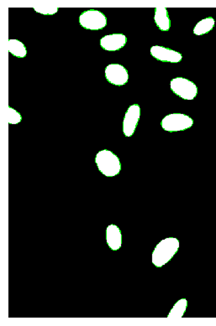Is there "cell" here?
I'll return each mask as SVG.
<instances>
[{
    "label": "cell",
    "instance_id": "cell-1",
    "mask_svg": "<svg viewBox=\"0 0 216 326\" xmlns=\"http://www.w3.org/2000/svg\"><path fill=\"white\" fill-rule=\"evenodd\" d=\"M179 246V241L176 238H166L162 240L156 246L152 255L153 265L157 268L166 265L177 253Z\"/></svg>",
    "mask_w": 216,
    "mask_h": 326
},
{
    "label": "cell",
    "instance_id": "cell-2",
    "mask_svg": "<svg viewBox=\"0 0 216 326\" xmlns=\"http://www.w3.org/2000/svg\"><path fill=\"white\" fill-rule=\"evenodd\" d=\"M98 169L106 177H114L119 174L121 164L119 158L110 150H104L98 152L95 157Z\"/></svg>",
    "mask_w": 216,
    "mask_h": 326
},
{
    "label": "cell",
    "instance_id": "cell-3",
    "mask_svg": "<svg viewBox=\"0 0 216 326\" xmlns=\"http://www.w3.org/2000/svg\"><path fill=\"white\" fill-rule=\"evenodd\" d=\"M194 124V120L185 114H172L166 115L161 122V126L166 132H178L189 129Z\"/></svg>",
    "mask_w": 216,
    "mask_h": 326
},
{
    "label": "cell",
    "instance_id": "cell-4",
    "mask_svg": "<svg viewBox=\"0 0 216 326\" xmlns=\"http://www.w3.org/2000/svg\"><path fill=\"white\" fill-rule=\"evenodd\" d=\"M79 24L86 30L100 31L107 25V18L102 12L90 9L81 14Z\"/></svg>",
    "mask_w": 216,
    "mask_h": 326
},
{
    "label": "cell",
    "instance_id": "cell-5",
    "mask_svg": "<svg viewBox=\"0 0 216 326\" xmlns=\"http://www.w3.org/2000/svg\"><path fill=\"white\" fill-rule=\"evenodd\" d=\"M170 88L177 97L184 100H193L198 95V87L186 78H176L170 82Z\"/></svg>",
    "mask_w": 216,
    "mask_h": 326
},
{
    "label": "cell",
    "instance_id": "cell-6",
    "mask_svg": "<svg viewBox=\"0 0 216 326\" xmlns=\"http://www.w3.org/2000/svg\"><path fill=\"white\" fill-rule=\"evenodd\" d=\"M106 78L115 86H124L129 80L127 70L119 64H110L106 68Z\"/></svg>",
    "mask_w": 216,
    "mask_h": 326
},
{
    "label": "cell",
    "instance_id": "cell-7",
    "mask_svg": "<svg viewBox=\"0 0 216 326\" xmlns=\"http://www.w3.org/2000/svg\"><path fill=\"white\" fill-rule=\"evenodd\" d=\"M141 117V108L138 104L129 107L123 121V133L126 137L133 135Z\"/></svg>",
    "mask_w": 216,
    "mask_h": 326
},
{
    "label": "cell",
    "instance_id": "cell-8",
    "mask_svg": "<svg viewBox=\"0 0 216 326\" xmlns=\"http://www.w3.org/2000/svg\"><path fill=\"white\" fill-rule=\"evenodd\" d=\"M151 55L158 61L170 63H177L183 58L180 53L159 45H154L151 48Z\"/></svg>",
    "mask_w": 216,
    "mask_h": 326
},
{
    "label": "cell",
    "instance_id": "cell-9",
    "mask_svg": "<svg viewBox=\"0 0 216 326\" xmlns=\"http://www.w3.org/2000/svg\"><path fill=\"white\" fill-rule=\"evenodd\" d=\"M100 46L108 51L119 50L125 46L127 39L123 34H113L104 36L100 39Z\"/></svg>",
    "mask_w": 216,
    "mask_h": 326
},
{
    "label": "cell",
    "instance_id": "cell-10",
    "mask_svg": "<svg viewBox=\"0 0 216 326\" xmlns=\"http://www.w3.org/2000/svg\"><path fill=\"white\" fill-rule=\"evenodd\" d=\"M106 243L113 251H117L121 247V232L116 225L111 224L106 228Z\"/></svg>",
    "mask_w": 216,
    "mask_h": 326
},
{
    "label": "cell",
    "instance_id": "cell-11",
    "mask_svg": "<svg viewBox=\"0 0 216 326\" xmlns=\"http://www.w3.org/2000/svg\"><path fill=\"white\" fill-rule=\"evenodd\" d=\"M156 25L160 31H168L171 28V20L169 19L168 13L166 8L164 7H157L155 8V16H154Z\"/></svg>",
    "mask_w": 216,
    "mask_h": 326
},
{
    "label": "cell",
    "instance_id": "cell-12",
    "mask_svg": "<svg viewBox=\"0 0 216 326\" xmlns=\"http://www.w3.org/2000/svg\"><path fill=\"white\" fill-rule=\"evenodd\" d=\"M215 24H216V21L212 17H209V18L200 20V22L198 23L194 27V35L200 36L209 33L210 31L213 30Z\"/></svg>",
    "mask_w": 216,
    "mask_h": 326
},
{
    "label": "cell",
    "instance_id": "cell-13",
    "mask_svg": "<svg viewBox=\"0 0 216 326\" xmlns=\"http://www.w3.org/2000/svg\"><path fill=\"white\" fill-rule=\"evenodd\" d=\"M8 51L18 58H24L27 54L25 44L20 41L14 39L8 41Z\"/></svg>",
    "mask_w": 216,
    "mask_h": 326
},
{
    "label": "cell",
    "instance_id": "cell-14",
    "mask_svg": "<svg viewBox=\"0 0 216 326\" xmlns=\"http://www.w3.org/2000/svg\"><path fill=\"white\" fill-rule=\"evenodd\" d=\"M188 306V301L186 299H179L172 307V310L167 315L168 319L183 318Z\"/></svg>",
    "mask_w": 216,
    "mask_h": 326
},
{
    "label": "cell",
    "instance_id": "cell-15",
    "mask_svg": "<svg viewBox=\"0 0 216 326\" xmlns=\"http://www.w3.org/2000/svg\"><path fill=\"white\" fill-rule=\"evenodd\" d=\"M33 8L35 11L44 15H53L58 11V8L52 4H37Z\"/></svg>",
    "mask_w": 216,
    "mask_h": 326
},
{
    "label": "cell",
    "instance_id": "cell-16",
    "mask_svg": "<svg viewBox=\"0 0 216 326\" xmlns=\"http://www.w3.org/2000/svg\"><path fill=\"white\" fill-rule=\"evenodd\" d=\"M22 120V117L11 107H8V122L9 124H18Z\"/></svg>",
    "mask_w": 216,
    "mask_h": 326
}]
</instances>
